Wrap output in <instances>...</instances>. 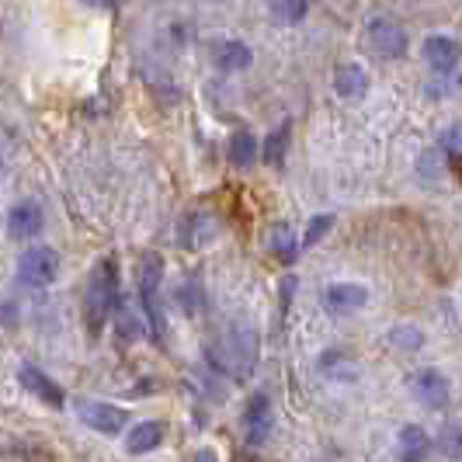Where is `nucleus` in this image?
Masks as SVG:
<instances>
[{
	"mask_svg": "<svg viewBox=\"0 0 462 462\" xmlns=\"http://www.w3.org/2000/svg\"><path fill=\"white\" fill-rule=\"evenodd\" d=\"M88 7H101V11H116V4L118 0H84Z\"/></svg>",
	"mask_w": 462,
	"mask_h": 462,
	"instance_id": "cd10ccee",
	"label": "nucleus"
},
{
	"mask_svg": "<svg viewBox=\"0 0 462 462\" xmlns=\"http://www.w3.org/2000/svg\"><path fill=\"white\" fill-rule=\"evenodd\" d=\"M289 143H292V122H282L275 133L264 139V146H257V157H264V163H272V167H282Z\"/></svg>",
	"mask_w": 462,
	"mask_h": 462,
	"instance_id": "a211bd4d",
	"label": "nucleus"
},
{
	"mask_svg": "<svg viewBox=\"0 0 462 462\" xmlns=\"http://www.w3.org/2000/svg\"><path fill=\"white\" fill-rule=\"evenodd\" d=\"M334 91L345 101H362L369 94V73L358 63H341L337 73H334Z\"/></svg>",
	"mask_w": 462,
	"mask_h": 462,
	"instance_id": "2eb2a0df",
	"label": "nucleus"
},
{
	"mask_svg": "<svg viewBox=\"0 0 462 462\" xmlns=\"http://www.w3.org/2000/svg\"><path fill=\"white\" fill-rule=\"evenodd\" d=\"M216 233H219L216 216H208V212H191L185 223H181L178 240H181V247H188V251H199V247H206V244L216 240Z\"/></svg>",
	"mask_w": 462,
	"mask_h": 462,
	"instance_id": "f8f14e48",
	"label": "nucleus"
},
{
	"mask_svg": "<svg viewBox=\"0 0 462 462\" xmlns=\"http://www.w3.org/2000/svg\"><path fill=\"white\" fill-rule=\"evenodd\" d=\"M369 302V289L358 285V282H334L324 289V310L330 317H347V313H358L362 306Z\"/></svg>",
	"mask_w": 462,
	"mask_h": 462,
	"instance_id": "9d476101",
	"label": "nucleus"
},
{
	"mask_svg": "<svg viewBox=\"0 0 462 462\" xmlns=\"http://www.w3.org/2000/svg\"><path fill=\"white\" fill-rule=\"evenodd\" d=\"M163 424L161 420H139L133 431H125V452L129 456H146L153 448H161Z\"/></svg>",
	"mask_w": 462,
	"mask_h": 462,
	"instance_id": "f3484780",
	"label": "nucleus"
},
{
	"mask_svg": "<svg viewBox=\"0 0 462 462\" xmlns=\"http://www.w3.org/2000/svg\"><path fill=\"white\" fill-rule=\"evenodd\" d=\"M226 157H230L233 167H251L257 161V139L247 133V129H240V133H233L230 139V150H226Z\"/></svg>",
	"mask_w": 462,
	"mask_h": 462,
	"instance_id": "412c9836",
	"label": "nucleus"
},
{
	"mask_svg": "<svg viewBox=\"0 0 462 462\" xmlns=\"http://www.w3.org/2000/svg\"><path fill=\"white\" fill-rule=\"evenodd\" d=\"M257 347H261V341H257L254 327L236 324L219 341L208 345L206 358L216 372H223L230 379H247L257 365Z\"/></svg>",
	"mask_w": 462,
	"mask_h": 462,
	"instance_id": "f257e3e1",
	"label": "nucleus"
},
{
	"mask_svg": "<svg viewBox=\"0 0 462 462\" xmlns=\"http://www.w3.org/2000/svg\"><path fill=\"white\" fill-rule=\"evenodd\" d=\"M195 462H219V459H216V452H212V448H202V452L195 456Z\"/></svg>",
	"mask_w": 462,
	"mask_h": 462,
	"instance_id": "c85d7f7f",
	"label": "nucleus"
},
{
	"mask_svg": "<svg viewBox=\"0 0 462 462\" xmlns=\"http://www.w3.org/2000/svg\"><path fill=\"white\" fill-rule=\"evenodd\" d=\"M411 393H414V400L420 407H428V411H445L448 400H452V386H448V379H445L439 369H420L411 375Z\"/></svg>",
	"mask_w": 462,
	"mask_h": 462,
	"instance_id": "1a4fd4ad",
	"label": "nucleus"
},
{
	"mask_svg": "<svg viewBox=\"0 0 462 462\" xmlns=\"http://www.w3.org/2000/svg\"><path fill=\"white\" fill-rule=\"evenodd\" d=\"M42 226H46V212H42L39 202H32V199L11 206V212H7V233L14 240H32V236L42 233Z\"/></svg>",
	"mask_w": 462,
	"mask_h": 462,
	"instance_id": "9b49d317",
	"label": "nucleus"
},
{
	"mask_svg": "<svg viewBox=\"0 0 462 462\" xmlns=\"http://www.w3.org/2000/svg\"><path fill=\"white\" fill-rule=\"evenodd\" d=\"M439 448L445 459L459 462L462 459V420H452V424H445L439 435Z\"/></svg>",
	"mask_w": 462,
	"mask_h": 462,
	"instance_id": "5701e85b",
	"label": "nucleus"
},
{
	"mask_svg": "<svg viewBox=\"0 0 462 462\" xmlns=\"http://www.w3.org/2000/svg\"><path fill=\"white\" fill-rule=\"evenodd\" d=\"M275 431V411H272V400L264 393H254L244 407V439L251 448L264 445Z\"/></svg>",
	"mask_w": 462,
	"mask_h": 462,
	"instance_id": "0eeeda50",
	"label": "nucleus"
},
{
	"mask_svg": "<svg viewBox=\"0 0 462 462\" xmlns=\"http://www.w3.org/2000/svg\"><path fill=\"white\" fill-rule=\"evenodd\" d=\"M60 278V254L52 247H28L18 257V285L24 289H49Z\"/></svg>",
	"mask_w": 462,
	"mask_h": 462,
	"instance_id": "20e7f679",
	"label": "nucleus"
},
{
	"mask_svg": "<svg viewBox=\"0 0 462 462\" xmlns=\"http://www.w3.org/2000/svg\"><path fill=\"white\" fill-rule=\"evenodd\" d=\"M212 63H216V69H223V73H240V69H247L254 63V52H251L247 42L223 39V42L212 46Z\"/></svg>",
	"mask_w": 462,
	"mask_h": 462,
	"instance_id": "4468645a",
	"label": "nucleus"
},
{
	"mask_svg": "<svg viewBox=\"0 0 462 462\" xmlns=\"http://www.w3.org/2000/svg\"><path fill=\"white\" fill-rule=\"evenodd\" d=\"M365 35H369L365 42L379 60H400L407 52V32L393 18H372Z\"/></svg>",
	"mask_w": 462,
	"mask_h": 462,
	"instance_id": "423d86ee",
	"label": "nucleus"
},
{
	"mask_svg": "<svg viewBox=\"0 0 462 462\" xmlns=\"http://www.w3.org/2000/svg\"><path fill=\"white\" fill-rule=\"evenodd\" d=\"M386 341H390V347H396V351H420V347H424V330L414 324H396V327H390Z\"/></svg>",
	"mask_w": 462,
	"mask_h": 462,
	"instance_id": "4be33fe9",
	"label": "nucleus"
},
{
	"mask_svg": "<svg viewBox=\"0 0 462 462\" xmlns=\"http://www.w3.org/2000/svg\"><path fill=\"white\" fill-rule=\"evenodd\" d=\"M73 411L97 435H122L129 424V414L116 403H105V400H77Z\"/></svg>",
	"mask_w": 462,
	"mask_h": 462,
	"instance_id": "39448f33",
	"label": "nucleus"
},
{
	"mask_svg": "<svg viewBox=\"0 0 462 462\" xmlns=\"http://www.w3.org/2000/svg\"><path fill=\"white\" fill-rule=\"evenodd\" d=\"M178 302L195 317V313L202 310V285H199V282H188L185 289H178Z\"/></svg>",
	"mask_w": 462,
	"mask_h": 462,
	"instance_id": "bb28decb",
	"label": "nucleus"
},
{
	"mask_svg": "<svg viewBox=\"0 0 462 462\" xmlns=\"http://www.w3.org/2000/svg\"><path fill=\"white\" fill-rule=\"evenodd\" d=\"M417 174H420L424 181H439L441 174H445V153H441L439 146H431L428 153H420V161H417Z\"/></svg>",
	"mask_w": 462,
	"mask_h": 462,
	"instance_id": "b1692460",
	"label": "nucleus"
},
{
	"mask_svg": "<svg viewBox=\"0 0 462 462\" xmlns=\"http://www.w3.org/2000/svg\"><path fill=\"white\" fill-rule=\"evenodd\" d=\"M428 448H431V439H428V431L420 424H403L400 428V439H396L400 462H424Z\"/></svg>",
	"mask_w": 462,
	"mask_h": 462,
	"instance_id": "dca6fc26",
	"label": "nucleus"
},
{
	"mask_svg": "<svg viewBox=\"0 0 462 462\" xmlns=\"http://www.w3.org/2000/svg\"><path fill=\"white\" fill-rule=\"evenodd\" d=\"M330 226H334V216H330V212H324V216H313V219H310V226H306V236H302V247L320 244L327 233H330Z\"/></svg>",
	"mask_w": 462,
	"mask_h": 462,
	"instance_id": "393cba45",
	"label": "nucleus"
},
{
	"mask_svg": "<svg viewBox=\"0 0 462 462\" xmlns=\"http://www.w3.org/2000/svg\"><path fill=\"white\" fill-rule=\"evenodd\" d=\"M439 150L448 157H462V122H456V125H448L445 133H441V139H439Z\"/></svg>",
	"mask_w": 462,
	"mask_h": 462,
	"instance_id": "a878e982",
	"label": "nucleus"
},
{
	"mask_svg": "<svg viewBox=\"0 0 462 462\" xmlns=\"http://www.w3.org/2000/svg\"><path fill=\"white\" fill-rule=\"evenodd\" d=\"M268 247H272V254H275L282 264H296V257H300V240H296L292 226H285V223L272 226Z\"/></svg>",
	"mask_w": 462,
	"mask_h": 462,
	"instance_id": "6ab92c4d",
	"label": "nucleus"
},
{
	"mask_svg": "<svg viewBox=\"0 0 462 462\" xmlns=\"http://www.w3.org/2000/svg\"><path fill=\"white\" fill-rule=\"evenodd\" d=\"M459 56H462V49L452 35H431V39L424 42V60L431 63L435 73H452V69L459 67Z\"/></svg>",
	"mask_w": 462,
	"mask_h": 462,
	"instance_id": "ddd939ff",
	"label": "nucleus"
},
{
	"mask_svg": "<svg viewBox=\"0 0 462 462\" xmlns=\"http://www.w3.org/2000/svg\"><path fill=\"white\" fill-rule=\"evenodd\" d=\"M18 383H22L24 390L35 396L39 403H46V407H52V411L67 407V393H63V386H60V383H56L49 372L39 369V365L22 362V365H18Z\"/></svg>",
	"mask_w": 462,
	"mask_h": 462,
	"instance_id": "6e6552de",
	"label": "nucleus"
},
{
	"mask_svg": "<svg viewBox=\"0 0 462 462\" xmlns=\"http://www.w3.org/2000/svg\"><path fill=\"white\" fill-rule=\"evenodd\" d=\"M136 285H139V302H143L146 327H150L153 341H163V334H167V320H163V302H161V285H163V257L161 254L139 257Z\"/></svg>",
	"mask_w": 462,
	"mask_h": 462,
	"instance_id": "7ed1b4c3",
	"label": "nucleus"
},
{
	"mask_svg": "<svg viewBox=\"0 0 462 462\" xmlns=\"http://www.w3.org/2000/svg\"><path fill=\"white\" fill-rule=\"evenodd\" d=\"M268 14L275 24H300L310 14V0H268Z\"/></svg>",
	"mask_w": 462,
	"mask_h": 462,
	"instance_id": "aec40b11",
	"label": "nucleus"
},
{
	"mask_svg": "<svg viewBox=\"0 0 462 462\" xmlns=\"http://www.w3.org/2000/svg\"><path fill=\"white\" fill-rule=\"evenodd\" d=\"M118 306V261L116 257H101L94 264L88 278V292H84V324L94 337L105 330L112 310Z\"/></svg>",
	"mask_w": 462,
	"mask_h": 462,
	"instance_id": "f03ea898",
	"label": "nucleus"
}]
</instances>
